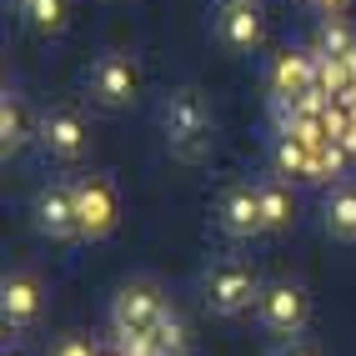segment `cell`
<instances>
[{
    "mask_svg": "<svg viewBox=\"0 0 356 356\" xmlns=\"http://www.w3.org/2000/svg\"><path fill=\"white\" fill-rule=\"evenodd\" d=\"M101 356H121V351H115V346H101Z\"/></svg>",
    "mask_w": 356,
    "mask_h": 356,
    "instance_id": "obj_24",
    "label": "cell"
},
{
    "mask_svg": "<svg viewBox=\"0 0 356 356\" xmlns=\"http://www.w3.org/2000/svg\"><path fill=\"white\" fill-rule=\"evenodd\" d=\"M216 231L226 236V241H251V236H261L266 226H261V196H256V181H236L226 186V191L216 196Z\"/></svg>",
    "mask_w": 356,
    "mask_h": 356,
    "instance_id": "obj_10",
    "label": "cell"
},
{
    "mask_svg": "<svg viewBox=\"0 0 356 356\" xmlns=\"http://www.w3.org/2000/svg\"><path fill=\"white\" fill-rule=\"evenodd\" d=\"M256 196H261V226H266V231H291V226H296L291 181L266 176V181H256Z\"/></svg>",
    "mask_w": 356,
    "mask_h": 356,
    "instance_id": "obj_15",
    "label": "cell"
},
{
    "mask_svg": "<svg viewBox=\"0 0 356 356\" xmlns=\"http://www.w3.org/2000/svg\"><path fill=\"white\" fill-rule=\"evenodd\" d=\"M316 56H331V60H346L356 65V26L341 15H321V26H316V45H312Z\"/></svg>",
    "mask_w": 356,
    "mask_h": 356,
    "instance_id": "obj_16",
    "label": "cell"
},
{
    "mask_svg": "<svg viewBox=\"0 0 356 356\" xmlns=\"http://www.w3.org/2000/svg\"><path fill=\"white\" fill-rule=\"evenodd\" d=\"M266 356H321L312 341H306V337H286V341H276Z\"/></svg>",
    "mask_w": 356,
    "mask_h": 356,
    "instance_id": "obj_21",
    "label": "cell"
},
{
    "mask_svg": "<svg viewBox=\"0 0 356 356\" xmlns=\"http://www.w3.org/2000/svg\"><path fill=\"white\" fill-rule=\"evenodd\" d=\"M6 6H10L15 15H26V6H31V0H6Z\"/></svg>",
    "mask_w": 356,
    "mask_h": 356,
    "instance_id": "obj_23",
    "label": "cell"
},
{
    "mask_svg": "<svg viewBox=\"0 0 356 356\" xmlns=\"http://www.w3.org/2000/svg\"><path fill=\"white\" fill-rule=\"evenodd\" d=\"M321 226H326L331 241L356 246V181H337L321 196Z\"/></svg>",
    "mask_w": 356,
    "mask_h": 356,
    "instance_id": "obj_14",
    "label": "cell"
},
{
    "mask_svg": "<svg viewBox=\"0 0 356 356\" xmlns=\"http://www.w3.org/2000/svg\"><path fill=\"white\" fill-rule=\"evenodd\" d=\"M156 337V346H161V356H191V321H186L176 306L161 316V326L151 331Z\"/></svg>",
    "mask_w": 356,
    "mask_h": 356,
    "instance_id": "obj_18",
    "label": "cell"
},
{
    "mask_svg": "<svg viewBox=\"0 0 356 356\" xmlns=\"http://www.w3.org/2000/svg\"><path fill=\"white\" fill-rule=\"evenodd\" d=\"M35 131H40V115H31L20 90H6V101H0V156L6 161L20 156L35 140Z\"/></svg>",
    "mask_w": 356,
    "mask_h": 356,
    "instance_id": "obj_13",
    "label": "cell"
},
{
    "mask_svg": "<svg viewBox=\"0 0 356 356\" xmlns=\"http://www.w3.org/2000/svg\"><path fill=\"white\" fill-rule=\"evenodd\" d=\"M111 346L121 356H161L156 337H121V331H111Z\"/></svg>",
    "mask_w": 356,
    "mask_h": 356,
    "instance_id": "obj_20",
    "label": "cell"
},
{
    "mask_svg": "<svg viewBox=\"0 0 356 356\" xmlns=\"http://www.w3.org/2000/svg\"><path fill=\"white\" fill-rule=\"evenodd\" d=\"M31 221L45 241H81V216H76V181H45L31 196Z\"/></svg>",
    "mask_w": 356,
    "mask_h": 356,
    "instance_id": "obj_8",
    "label": "cell"
},
{
    "mask_svg": "<svg viewBox=\"0 0 356 356\" xmlns=\"http://www.w3.org/2000/svg\"><path fill=\"white\" fill-rule=\"evenodd\" d=\"M266 90H271V101H296V96H312V90H316V51H301V45L281 51V56L271 60Z\"/></svg>",
    "mask_w": 356,
    "mask_h": 356,
    "instance_id": "obj_12",
    "label": "cell"
},
{
    "mask_svg": "<svg viewBox=\"0 0 356 356\" xmlns=\"http://www.w3.org/2000/svg\"><path fill=\"white\" fill-rule=\"evenodd\" d=\"M256 321L276 341L301 337L306 321H312V291H306L301 281H291V276L266 281V291H261V301H256Z\"/></svg>",
    "mask_w": 356,
    "mask_h": 356,
    "instance_id": "obj_5",
    "label": "cell"
},
{
    "mask_svg": "<svg viewBox=\"0 0 356 356\" xmlns=\"http://www.w3.org/2000/svg\"><path fill=\"white\" fill-rule=\"evenodd\" d=\"M76 216H81V241H106L121 221V201L106 176H76Z\"/></svg>",
    "mask_w": 356,
    "mask_h": 356,
    "instance_id": "obj_9",
    "label": "cell"
},
{
    "mask_svg": "<svg viewBox=\"0 0 356 356\" xmlns=\"http://www.w3.org/2000/svg\"><path fill=\"white\" fill-rule=\"evenodd\" d=\"M261 291H266V281H261L241 256H216L201 271V306H206L211 316H221V321L256 312Z\"/></svg>",
    "mask_w": 356,
    "mask_h": 356,
    "instance_id": "obj_2",
    "label": "cell"
},
{
    "mask_svg": "<svg viewBox=\"0 0 356 356\" xmlns=\"http://www.w3.org/2000/svg\"><path fill=\"white\" fill-rule=\"evenodd\" d=\"M51 356H101V346L90 337H81V331H65V337L51 346Z\"/></svg>",
    "mask_w": 356,
    "mask_h": 356,
    "instance_id": "obj_19",
    "label": "cell"
},
{
    "mask_svg": "<svg viewBox=\"0 0 356 356\" xmlns=\"http://www.w3.org/2000/svg\"><path fill=\"white\" fill-rule=\"evenodd\" d=\"M20 20H26L35 35H60L70 26V0H31Z\"/></svg>",
    "mask_w": 356,
    "mask_h": 356,
    "instance_id": "obj_17",
    "label": "cell"
},
{
    "mask_svg": "<svg viewBox=\"0 0 356 356\" xmlns=\"http://www.w3.org/2000/svg\"><path fill=\"white\" fill-rule=\"evenodd\" d=\"M211 35L231 56H251L266 40V15H261L256 0H216L211 6Z\"/></svg>",
    "mask_w": 356,
    "mask_h": 356,
    "instance_id": "obj_6",
    "label": "cell"
},
{
    "mask_svg": "<svg viewBox=\"0 0 356 356\" xmlns=\"http://www.w3.org/2000/svg\"><path fill=\"white\" fill-rule=\"evenodd\" d=\"M165 312H171V301H165V291L156 281L151 276H131L126 286H115L106 316H111V331H121V337H151Z\"/></svg>",
    "mask_w": 356,
    "mask_h": 356,
    "instance_id": "obj_4",
    "label": "cell"
},
{
    "mask_svg": "<svg viewBox=\"0 0 356 356\" xmlns=\"http://www.w3.org/2000/svg\"><path fill=\"white\" fill-rule=\"evenodd\" d=\"M161 136H165V151L186 165L211 156V146H216V115H211V101L196 86H176L161 96Z\"/></svg>",
    "mask_w": 356,
    "mask_h": 356,
    "instance_id": "obj_1",
    "label": "cell"
},
{
    "mask_svg": "<svg viewBox=\"0 0 356 356\" xmlns=\"http://www.w3.org/2000/svg\"><path fill=\"white\" fill-rule=\"evenodd\" d=\"M0 356H20V351H10V346H6V351H0Z\"/></svg>",
    "mask_w": 356,
    "mask_h": 356,
    "instance_id": "obj_25",
    "label": "cell"
},
{
    "mask_svg": "<svg viewBox=\"0 0 356 356\" xmlns=\"http://www.w3.org/2000/svg\"><path fill=\"white\" fill-rule=\"evenodd\" d=\"M40 276L26 271V266H15L6 271V281H0V321H6L10 331H31L35 316H40Z\"/></svg>",
    "mask_w": 356,
    "mask_h": 356,
    "instance_id": "obj_11",
    "label": "cell"
},
{
    "mask_svg": "<svg viewBox=\"0 0 356 356\" xmlns=\"http://www.w3.org/2000/svg\"><path fill=\"white\" fill-rule=\"evenodd\" d=\"M312 6H316L321 15H341V10H346V0H312Z\"/></svg>",
    "mask_w": 356,
    "mask_h": 356,
    "instance_id": "obj_22",
    "label": "cell"
},
{
    "mask_svg": "<svg viewBox=\"0 0 356 356\" xmlns=\"http://www.w3.org/2000/svg\"><path fill=\"white\" fill-rule=\"evenodd\" d=\"M35 140H40V151L51 156V161H60V165L86 161L90 156V121H86L76 106H45Z\"/></svg>",
    "mask_w": 356,
    "mask_h": 356,
    "instance_id": "obj_7",
    "label": "cell"
},
{
    "mask_svg": "<svg viewBox=\"0 0 356 356\" xmlns=\"http://www.w3.org/2000/svg\"><path fill=\"white\" fill-rule=\"evenodd\" d=\"M81 90H86V101L96 106V111H106V115L131 111L140 101V65H136V56L131 51H115V45L101 51L96 60L86 65Z\"/></svg>",
    "mask_w": 356,
    "mask_h": 356,
    "instance_id": "obj_3",
    "label": "cell"
}]
</instances>
